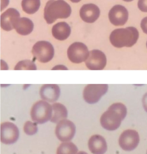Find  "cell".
I'll list each match as a JSON object with an SVG mask.
<instances>
[{"mask_svg":"<svg viewBox=\"0 0 147 154\" xmlns=\"http://www.w3.org/2000/svg\"><path fill=\"white\" fill-rule=\"evenodd\" d=\"M127 114V109L124 104L120 102L114 103L101 116V125L108 131L117 130L126 116Z\"/></svg>","mask_w":147,"mask_h":154,"instance_id":"obj_1","label":"cell"},{"mask_svg":"<svg viewBox=\"0 0 147 154\" xmlns=\"http://www.w3.org/2000/svg\"><path fill=\"white\" fill-rule=\"evenodd\" d=\"M139 38V32L137 29L134 27H128L113 30L110 36V41L115 48H130L136 44Z\"/></svg>","mask_w":147,"mask_h":154,"instance_id":"obj_2","label":"cell"},{"mask_svg":"<svg viewBox=\"0 0 147 154\" xmlns=\"http://www.w3.org/2000/svg\"><path fill=\"white\" fill-rule=\"evenodd\" d=\"M71 7L63 0H50L44 9V18L48 24L57 19H67L71 14Z\"/></svg>","mask_w":147,"mask_h":154,"instance_id":"obj_3","label":"cell"},{"mask_svg":"<svg viewBox=\"0 0 147 154\" xmlns=\"http://www.w3.org/2000/svg\"><path fill=\"white\" fill-rule=\"evenodd\" d=\"M52 114V106L43 100L36 102L33 106L30 112L32 119L38 124H43L50 120Z\"/></svg>","mask_w":147,"mask_h":154,"instance_id":"obj_4","label":"cell"},{"mask_svg":"<svg viewBox=\"0 0 147 154\" xmlns=\"http://www.w3.org/2000/svg\"><path fill=\"white\" fill-rule=\"evenodd\" d=\"M32 53L36 60L43 63L50 61L54 56L53 46L49 42L40 41L36 42L32 50Z\"/></svg>","mask_w":147,"mask_h":154,"instance_id":"obj_5","label":"cell"},{"mask_svg":"<svg viewBox=\"0 0 147 154\" xmlns=\"http://www.w3.org/2000/svg\"><path fill=\"white\" fill-rule=\"evenodd\" d=\"M108 88L107 84H88L83 90V98L88 104L97 103L107 92Z\"/></svg>","mask_w":147,"mask_h":154,"instance_id":"obj_6","label":"cell"},{"mask_svg":"<svg viewBox=\"0 0 147 154\" xmlns=\"http://www.w3.org/2000/svg\"><path fill=\"white\" fill-rule=\"evenodd\" d=\"M87 46L81 42H75L69 47L67 55L71 62L74 64H80L88 59L89 55Z\"/></svg>","mask_w":147,"mask_h":154,"instance_id":"obj_7","label":"cell"},{"mask_svg":"<svg viewBox=\"0 0 147 154\" xmlns=\"http://www.w3.org/2000/svg\"><path fill=\"white\" fill-rule=\"evenodd\" d=\"M76 133V126L73 122L64 119L58 123L55 128V134L61 142L70 141L73 138Z\"/></svg>","mask_w":147,"mask_h":154,"instance_id":"obj_8","label":"cell"},{"mask_svg":"<svg viewBox=\"0 0 147 154\" xmlns=\"http://www.w3.org/2000/svg\"><path fill=\"white\" fill-rule=\"evenodd\" d=\"M20 133L18 127L11 122L3 123L1 125V141L5 144H12L19 139Z\"/></svg>","mask_w":147,"mask_h":154,"instance_id":"obj_9","label":"cell"},{"mask_svg":"<svg viewBox=\"0 0 147 154\" xmlns=\"http://www.w3.org/2000/svg\"><path fill=\"white\" fill-rule=\"evenodd\" d=\"M139 143V136L136 130L128 129L121 134L119 140L120 147L124 151L130 152L135 150Z\"/></svg>","mask_w":147,"mask_h":154,"instance_id":"obj_10","label":"cell"},{"mask_svg":"<svg viewBox=\"0 0 147 154\" xmlns=\"http://www.w3.org/2000/svg\"><path fill=\"white\" fill-rule=\"evenodd\" d=\"M107 59L104 52L99 50L90 51L88 59L85 61L86 66L90 70H102L106 66Z\"/></svg>","mask_w":147,"mask_h":154,"instance_id":"obj_11","label":"cell"},{"mask_svg":"<svg viewBox=\"0 0 147 154\" xmlns=\"http://www.w3.org/2000/svg\"><path fill=\"white\" fill-rule=\"evenodd\" d=\"M129 13L127 10L123 5L113 6L109 13V18L110 23L115 26H123L128 20Z\"/></svg>","mask_w":147,"mask_h":154,"instance_id":"obj_12","label":"cell"},{"mask_svg":"<svg viewBox=\"0 0 147 154\" xmlns=\"http://www.w3.org/2000/svg\"><path fill=\"white\" fill-rule=\"evenodd\" d=\"M20 17V13L17 10L9 8L1 15V28L6 31L14 29V25Z\"/></svg>","mask_w":147,"mask_h":154,"instance_id":"obj_13","label":"cell"},{"mask_svg":"<svg viewBox=\"0 0 147 154\" xmlns=\"http://www.w3.org/2000/svg\"><path fill=\"white\" fill-rule=\"evenodd\" d=\"M100 10L96 5L87 4L83 5L80 11V15L82 20L88 23L95 22L99 17Z\"/></svg>","mask_w":147,"mask_h":154,"instance_id":"obj_14","label":"cell"},{"mask_svg":"<svg viewBox=\"0 0 147 154\" xmlns=\"http://www.w3.org/2000/svg\"><path fill=\"white\" fill-rule=\"evenodd\" d=\"M40 94L43 100L53 102L59 99L60 95V89L57 84H44L41 88Z\"/></svg>","mask_w":147,"mask_h":154,"instance_id":"obj_15","label":"cell"},{"mask_svg":"<svg viewBox=\"0 0 147 154\" xmlns=\"http://www.w3.org/2000/svg\"><path fill=\"white\" fill-rule=\"evenodd\" d=\"M89 149L93 154H104L107 150L105 138L100 135H94L90 138L88 143Z\"/></svg>","mask_w":147,"mask_h":154,"instance_id":"obj_16","label":"cell"},{"mask_svg":"<svg viewBox=\"0 0 147 154\" xmlns=\"http://www.w3.org/2000/svg\"><path fill=\"white\" fill-rule=\"evenodd\" d=\"M53 36L56 39L64 41L70 35L71 29L69 24L65 22H61L55 24L52 29Z\"/></svg>","mask_w":147,"mask_h":154,"instance_id":"obj_17","label":"cell"},{"mask_svg":"<svg viewBox=\"0 0 147 154\" xmlns=\"http://www.w3.org/2000/svg\"><path fill=\"white\" fill-rule=\"evenodd\" d=\"M34 27L33 23L30 19L22 17L20 18L16 22L14 29L20 35L26 36L30 34L33 31Z\"/></svg>","mask_w":147,"mask_h":154,"instance_id":"obj_18","label":"cell"},{"mask_svg":"<svg viewBox=\"0 0 147 154\" xmlns=\"http://www.w3.org/2000/svg\"><path fill=\"white\" fill-rule=\"evenodd\" d=\"M52 116L51 119V122L58 123L62 120L66 119L68 117V110L66 107L59 103H54L52 105Z\"/></svg>","mask_w":147,"mask_h":154,"instance_id":"obj_19","label":"cell"},{"mask_svg":"<svg viewBox=\"0 0 147 154\" xmlns=\"http://www.w3.org/2000/svg\"><path fill=\"white\" fill-rule=\"evenodd\" d=\"M21 6L25 13L33 14L39 10L40 6V0H22Z\"/></svg>","mask_w":147,"mask_h":154,"instance_id":"obj_20","label":"cell"},{"mask_svg":"<svg viewBox=\"0 0 147 154\" xmlns=\"http://www.w3.org/2000/svg\"><path fill=\"white\" fill-rule=\"evenodd\" d=\"M78 152V147L73 143L67 142L60 145L57 149V154H76Z\"/></svg>","mask_w":147,"mask_h":154,"instance_id":"obj_21","label":"cell"},{"mask_svg":"<svg viewBox=\"0 0 147 154\" xmlns=\"http://www.w3.org/2000/svg\"><path fill=\"white\" fill-rule=\"evenodd\" d=\"M37 67L34 62L29 60L19 61L15 66L14 70H36Z\"/></svg>","mask_w":147,"mask_h":154,"instance_id":"obj_22","label":"cell"},{"mask_svg":"<svg viewBox=\"0 0 147 154\" xmlns=\"http://www.w3.org/2000/svg\"><path fill=\"white\" fill-rule=\"evenodd\" d=\"M24 131L28 135L32 136L38 132L37 124L30 121H27L24 126Z\"/></svg>","mask_w":147,"mask_h":154,"instance_id":"obj_23","label":"cell"},{"mask_svg":"<svg viewBox=\"0 0 147 154\" xmlns=\"http://www.w3.org/2000/svg\"><path fill=\"white\" fill-rule=\"evenodd\" d=\"M138 6L142 12H147V0H139Z\"/></svg>","mask_w":147,"mask_h":154,"instance_id":"obj_24","label":"cell"},{"mask_svg":"<svg viewBox=\"0 0 147 154\" xmlns=\"http://www.w3.org/2000/svg\"><path fill=\"white\" fill-rule=\"evenodd\" d=\"M140 26L143 32L147 34V17H145L142 20Z\"/></svg>","mask_w":147,"mask_h":154,"instance_id":"obj_25","label":"cell"},{"mask_svg":"<svg viewBox=\"0 0 147 154\" xmlns=\"http://www.w3.org/2000/svg\"><path fill=\"white\" fill-rule=\"evenodd\" d=\"M142 104L145 111L147 112V92L143 96L142 99Z\"/></svg>","mask_w":147,"mask_h":154,"instance_id":"obj_26","label":"cell"},{"mask_svg":"<svg viewBox=\"0 0 147 154\" xmlns=\"http://www.w3.org/2000/svg\"><path fill=\"white\" fill-rule=\"evenodd\" d=\"M52 70H68V69L65 66L62 65H58V66H55L54 68L52 69Z\"/></svg>","mask_w":147,"mask_h":154,"instance_id":"obj_27","label":"cell"},{"mask_svg":"<svg viewBox=\"0 0 147 154\" xmlns=\"http://www.w3.org/2000/svg\"><path fill=\"white\" fill-rule=\"evenodd\" d=\"M70 1H71L72 2L78 3L80 2L81 0H70Z\"/></svg>","mask_w":147,"mask_h":154,"instance_id":"obj_28","label":"cell"},{"mask_svg":"<svg viewBox=\"0 0 147 154\" xmlns=\"http://www.w3.org/2000/svg\"><path fill=\"white\" fill-rule=\"evenodd\" d=\"M77 154H88L87 153L85 152H82V151H81V152H79Z\"/></svg>","mask_w":147,"mask_h":154,"instance_id":"obj_29","label":"cell"},{"mask_svg":"<svg viewBox=\"0 0 147 154\" xmlns=\"http://www.w3.org/2000/svg\"><path fill=\"white\" fill-rule=\"evenodd\" d=\"M123 1H125V2H130L133 1V0H123Z\"/></svg>","mask_w":147,"mask_h":154,"instance_id":"obj_30","label":"cell"},{"mask_svg":"<svg viewBox=\"0 0 147 154\" xmlns=\"http://www.w3.org/2000/svg\"><path fill=\"white\" fill-rule=\"evenodd\" d=\"M146 46H147V43H146Z\"/></svg>","mask_w":147,"mask_h":154,"instance_id":"obj_31","label":"cell"},{"mask_svg":"<svg viewBox=\"0 0 147 154\" xmlns=\"http://www.w3.org/2000/svg\"></svg>","mask_w":147,"mask_h":154,"instance_id":"obj_32","label":"cell"}]
</instances>
